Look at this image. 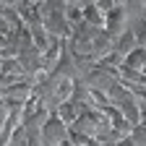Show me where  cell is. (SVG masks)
Returning <instances> with one entry per match:
<instances>
[{
  "instance_id": "obj_1",
  "label": "cell",
  "mask_w": 146,
  "mask_h": 146,
  "mask_svg": "<svg viewBox=\"0 0 146 146\" xmlns=\"http://www.w3.org/2000/svg\"><path fill=\"white\" fill-rule=\"evenodd\" d=\"M39 136L44 138L47 146H60V143H68V136H70V128L58 117V115H50L42 125Z\"/></svg>"
},
{
  "instance_id": "obj_2",
  "label": "cell",
  "mask_w": 146,
  "mask_h": 146,
  "mask_svg": "<svg viewBox=\"0 0 146 146\" xmlns=\"http://www.w3.org/2000/svg\"><path fill=\"white\" fill-rule=\"evenodd\" d=\"M84 24L89 29H104V16L99 13V8L94 3H84Z\"/></svg>"
},
{
  "instance_id": "obj_3",
  "label": "cell",
  "mask_w": 146,
  "mask_h": 146,
  "mask_svg": "<svg viewBox=\"0 0 146 146\" xmlns=\"http://www.w3.org/2000/svg\"><path fill=\"white\" fill-rule=\"evenodd\" d=\"M123 65L141 73V70L146 68V47H136V50H131V52L123 58Z\"/></svg>"
},
{
  "instance_id": "obj_4",
  "label": "cell",
  "mask_w": 146,
  "mask_h": 146,
  "mask_svg": "<svg viewBox=\"0 0 146 146\" xmlns=\"http://www.w3.org/2000/svg\"><path fill=\"white\" fill-rule=\"evenodd\" d=\"M112 50L117 52V55H125L131 52V50H136V39H133V34H131V29H125L123 34H117L115 39H112Z\"/></svg>"
},
{
  "instance_id": "obj_5",
  "label": "cell",
  "mask_w": 146,
  "mask_h": 146,
  "mask_svg": "<svg viewBox=\"0 0 146 146\" xmlns=\"http://www.w3.org/2000/svg\"><path fill=\"white\" fill-rule=\"evenodd\" d=\"M128 29H131L133 39H136V47H146V21L143 18H131Z\"/></svg>"
},
{
  "instance_id": "obj_6",
  "label": "cell",
  "mask_w": 146,
  "mask_h": 146,
  "mask_svg": "<svg viewBox=\"0 0 146 146\" xmlns=\"http://www.w3.org/2000/svg\"><path fill=\"white\" fill-rule=\"evenodd\" d=\"M141 18H143V21H146V3H143V11H141Z\"/></svg>"
}]
</instances>
